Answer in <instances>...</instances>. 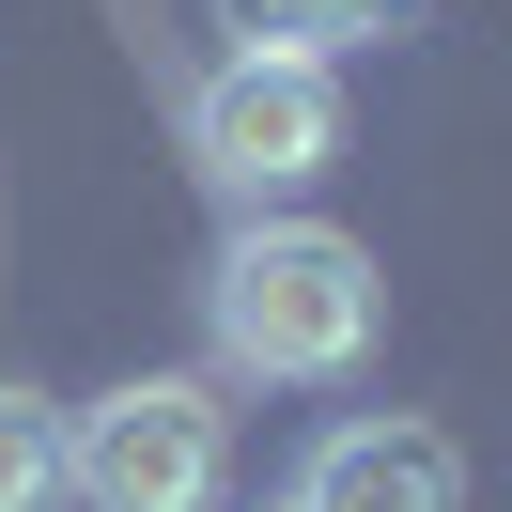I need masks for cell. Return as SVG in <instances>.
Segmentation results:
<instances>
[{"instance_id":"obj_5","label":"cell","mask_w":512,"mask_h":512,"mask_svg":"<svg viewBox=\"0 0 512 512\" xmlns=\"http://www.w3.org/2000/svg\"><path fill=\"white\" fill-rule=\"evenodd\" d=\"M218 32H233V63H326L342 78V47L388 32V0H218Z\"/></svg>"},{"instance_id":"obj_4","label":"cell","mask_w":512,"mask_h":512,"mask_svg":"<svg viewBox=\"0 0 512 512\" xmlns=\"http://www.w3.org/2000/svg\"><path fill=\"white\" fill-rule=\"evenodd\" d=\"M280 512H466V450L435 419H326Z\"/></svg>"},{"instance_id":"obj_7","label":"cell","mask_w":512,"mask_h":512,"mask_svg":"<svg viewBox=\"0 0 512 512\" xmlns=\"http://www.w3.org/2000/svg\"><path fill=\"white\" fill-rule=\"evenodd\" d=\"M388 16H404V0H388Z\"/></svg>"},{"instance_id":"obj_2","label":"cell","mask_w":512,"mask_h":512,"mask_svg":"<svg viewBox=\"0 0 512 512\" xmlns=\"http://www.w3.org/2000/svg\"><path fill=\"white\" fill-rule=\"evenodd\" d=\"M233 481V419L202 373H125L63 419V497L78 512H218Z\"/></svg>"},{"instance_id":"obj_1","label":"cell","mask_w":512,"mask_h":512,"mask_svg":"<svg viewBox=\"0 0 512 512\" xmlns=\"http://www.w3.org/2000/svg\"><path fill=\"white\" fill-rule=\"evenodd\" d=\"M202 326H218L233 373L326 388V373H357V357H373L388 280H373V249H357V233H326V218H249L218 264H202Z\"/></svg>"},{"instance_id":"obj_3","label":"cell","mask_w":512,"mask_h":512,"mask_svg":"<svg viewBox=\"0 0 512 512\" xmlns=\"http://www.w3.org/2000/svg\"><path fill=\"white\" fill-rule=\"evenodd\" d=\"M187 156H202V187L218 202H295L326 156H342V78L326 63H218L187 94Z\"/></svg>"},{"instance_id":"obj_6","label":"cell","mask_w":512,"mask_h":512,"mask_svg":"<svg viewBox=\"0 0 512 512\" xmlns=\"http://www.w3.org/2000/svg\"><path fill=\"white\" fill-rule=\"evenodd\" d=\"M0 512H63V404L0 373Z\"/></svg>"}]
</instances>
